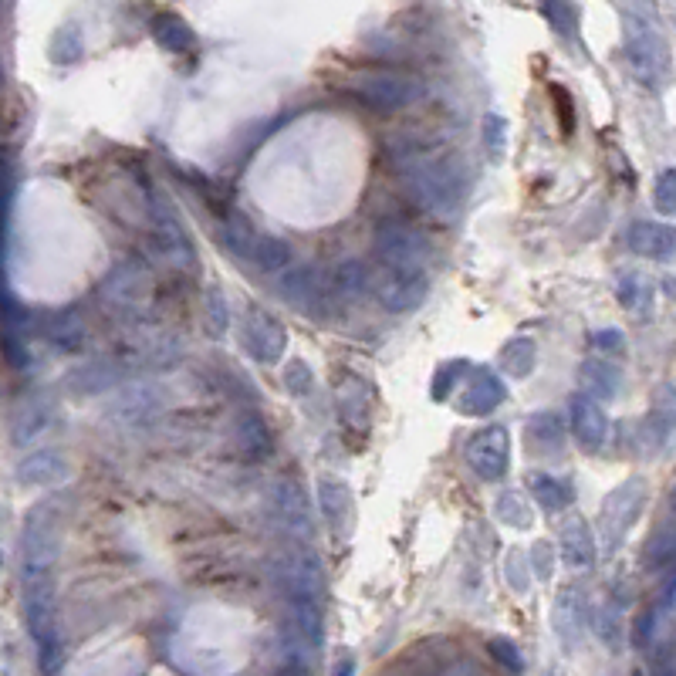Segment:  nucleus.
<instances>
[{"label": "nucleus", "instance_id": "nucleus-17", "mask_svg": "<svg viewBox=\"0 0 676 676\" xmlns=\"http://www.w3.org/2000/svg\"><path fill=\"white\" fill-rule=\"evenodd\" d=\"M281 291L288 295L291 305L301 308L305 315H315V318L325 315L328 291H325V284H322V278H318L315 268H295L288 278L281 281Z\"/></svg>", "mask_w": 676, "mask_h": 676}, {"label": "nucleus", "instance_id": "nucleus-19", "mask_svg": "<svg viewBox=\"0 0 676 676\" xmlns=\"http://www.w3.org/2000/svg\"><path fill=\"white\" fill-rule=\"evenodd\" d=\"M68 477V460L58 450H34L17 464V480L31 487H51Z\"/></svg>", "mask_w": 676, "mask_h": 676}, {"label": "nucleus", "instance_id": "nucleus-29", "mask_svg": "<svg viewBox=\"0 0 676 676\" xmlns=\"http://www.w3.org/2000/svg\"><path fill=\"white\" fill-rule=\"evenodd\" d=\"M369 288V271L362 261H342L332 274V291L338 298H359Z\"/></svg>", "mask_w": 676, "mask_h": 676}, {"label": "nucleus", "instance_id": "nucleus-11", "mask_svg": "<svg viewBox=\"0 0 676 676\" xmlns=\"http://www.w3.org/2000/svg\"><path fill=\"white\" fill-rule=\"evenodd\" d=\"M268 504L274 511V521H278L281 528L288 531V535H295L301 541L311 538V531H315V524H311V507H308L305 491H301L298 484H291V480L274 484Z\"/></svg>", "mask_w": 676, "mask_h": 676}, {"label": "nucleus", "instance_id": "nucleus-51", "mask_svg": "<svg viewBox=\"0 0 676 676\" xmlns=\"http://www.w3.org/2000/svg\"><path fill=\"white\" fill-rule=\"evenodd\" d=\"M7 190H11V180H7V166L0 159V224H4V210H7Z\"/></svg>", "mask_w": 676, "mask_h": 676}, {"label": "nucleus", "instance_id": "nucleus-20", "mask_svg": "<svg viewBox=\"0 0 676 676\" xmlns=\"http://www.w3.org/2000/svg\"><path fill=\"white\" fill-rule=\"evenodd\" d=\"M551 622H555V636L562 639V646L575 649L582 643L585 633V602L575 589H565L555 599V609H551Z\"/></svg>", "mask_w": 676, "mask_h": 676}, {"label": "nucleus", "instance_id": "nucleus-40", "mask_svg": "<svg viewBox=\"0 0 676 676\" xmlns=\"http://www.w3.org/2000/svg\"><path fill=\"white\" fill-rule=\"evenodd\" d=\"M653 203H656V210H660L663 217H670V213L676 210V173H673V169H663V173L656 176Z\"/></svg>", "mask_w": 676, "mask_h": 676}, {"label": "nucleus", "instance_id": "nucleus-22", "mask_svg": "<svg viewBox=\"0 0 676 676\" xmlns=\"http://www.w3.org/2000/svg\"><path fill=\"white\" fill-rule=\"evenodd\" d=\"M237 447H240L244 457H251V460H264L271 453V430H268V423H264L261 416L254 413V409L240 413V420H237Z\"/></svg>", "mask_w": 676, "mask_h": 676}, {"label": "nucleus", "instance_id": "nucleus-16", "mask_svg": "<svg viewBox=\"0 0 676 676\" xmlns=\"http://www.w3.org/2000/svg\"><path fill=\"white\" fill-rule=\"evenodd\" d=\"M595 555H599V551H595L589 524L582 518H568L562 524V535H558V558L565 562V568L585 572V568L595 565Z\"/></svg>", "mask_w": 676, "mask_h": 676}, {"label": "nucleus", "instance_id": "nucleus-13", "mask_svg": "<svg viewBox=\"0 0 676 676\" xmlns=\"http://www.w3.org/2000/svg\"><path fill=\"white\" fill-rule=\"evenodd\" d=\"M568 420H572L575 440L582 443L585 450H599L602 443H606V437H609V416L592 396L575 393L572 399H568Z\"/></svg>", "mask_w": 676, "mask_h": 676}, {"label": "nucleus", "instance_id": "nucleus-41", "mask_svg": "<svg viewBox=\"0 0 676 676\" xmlns=\"http://www.w3.org/2000/svg\"><path fill=\"white\" fill-rule=\"evenodd\" d=\"M284 382H288V393L291 396H311V389H315V376H311V369L305 366V362H291L288 372H284Z\"/></svg>", "mask_w": 676, "mask_h": 676}, {"label": "nucleus", "instance_id": "nucleus-35", "mask_svg": "<svg viewBox=\"0 0 676 676\" xmlns=\"http://www.w3.org/2000/svg\"><path fill=\"white\" fill-rule=\"evenodd\" d=\"M497 518L504 524H511V528H528L531 524V511L524 507V501L514 491H504L497 497Z\"/></svg>", "mask_w": 676, "mask_h": 676}, {"label": "nucleus", "instance_id": "nucleus-26", "mask_svg": "<svg viewBox=\"0 0 676 676\" xmlns=\"http://www.w3.org/2000/svg\"><path fill=\"white\" fill-rule=\"evenodd\" d=\"M153 38L163 44L169 55H183L193 48V31L176 14H159L153 21Z\"/></svg>", "mask_w": 676, "mask_h": 676}, {"label": "nucleus", "instance_id": "nucleus-15", "mask_svg": "<svg viewBox=\"0 0 676 676\" xmlns=\"http://www.w3.org/2000/svg\"><path fill=\"white\" fill-rule=\"evenodd\" d=\"M153 234H156V247H159V254H163L166 264H173V268H186V264L193 261L190 237H186L180 220H176L166 207H156Z\"/></svg>", "mask_w": 676, "mask_h": 676}, {"label": "nucleus", "instance_id": "nucleus-23", "mask_svg": "<svg viewBox=\"0 0 676 676\" xmlns=\"http://www.w3.org/2000/svg\"><path fill=\"white\" fill-rule=\"evenodd\" d=\"M291 626L298 629L301 639L311 646V653L315 649H322L325 643V616H322V606L311 599H291Z\"/></svg>", "mask_w": 676, "mask_h": 676}, {"label": "nucleus", "instance_id": "nucleus-9", "mask_svg": "<svg viewBox=\"0 0 676 676\" xmlns=\"http://www.w3.org/2000/svg\"><path fill=\"white\" fill-rule=\"evenodd\" d=\"M278 582L291 599H311L318 602L325 592V572L315 551H295L278 565Z\"/></svg>", "mask_w": 676, "mask_h": 676}, {"label": "nucleus", "instance_id": "nucleus-53", "mask_svg": "<svg viewBox=\"0 0 676 676\" xmlns=\"http://www.w3.org/2000/svg\"><path fill=\"white\" fill-rule=\"evenodd\" d=\"M281 676H308V673H298V670H284Z\"/></svg>", "mask_w": 676, "mask_h": 676}, {"label": "nucleus", "instance_id": "nucleus-42", "mask_svg": "<svg viewBox=\"0 0 676 676\" xmlns=\"http://www.w3.org/2000/svg\"><path fill=\"white\" fill-rule=\"evenodd\" d=\"M207 315H210V332L224 335L230 325V315H227V301H224V291L220 288L207 291Z\"/></svg>", "mask_w": 676, "mask_h": 676}, {"label": "nucleus", "instance_id": "nucleus-3", "mask_svg": "<svg viewBox=\"0 0 676 676\" xmlns=\"http://www.w3.org/2000/svg\"><path fill=\"white\" fill-rule=\"evenodd\" d=\"M102 305L122 322H139L153 305V274L142 261L119 264L102 281Z\"/></svg>", "mask_w": 676, "mask_h": 676}, {"label": "nucleus", "instance_id": "nucleus-52", "mask_svg": "<svg viewBox=\"0 0 676 676\" xmlns=\"http://www.w3.org/2000/svg\"><path fill=\"white\" fill-rule=\"evenodd\" d=\"M335 676H355V660H352V656H342V660H338Z\"/></svg>", "mask_w": 676, "mask_h": 676}, {"label": "nucleus", "instance_id": "nucleus-34", "mask_svg": "<svg viewBox=\"0 0 676 676\" xmlns=\"http://www.w3.org/2000/svg\"><path fill=\"white\" fill-rule=\"evenodd\" d=\"M531 440H541V447H562L565 440V423L558 413H541L531 420Z\"/></svg>", "mask_w": 676, "mask_h": 676}, {"label": "nucleus", "instance_id": "nucleus-28", "mask_svg": "<svg viewBox=\"0 0 676 676\" xmlns=\"http://www.w3.org/2000/svg\"><path fill=\"white\" fill-rule=\"evenodd\" d=\"M251 261L261 271H268V274L284 271L291 264L288 240H281V237H257V244H254V251H251Z\"/></svg>", "mask_w": 676, "mask_h": 676}, {"label": "nucleus", "instance_id": "nucleus-2", "mask_svg": "<svg viewBox=\"0 0 676 676\" xmlns=\"http://www.w3.org/2000/svg\"><path fill=\"white\" fill-rule=\"evenodd\" d=\"M61 555V507L55 501H44L28 514L24 524V585L51 582V568Z\"/></svg>", "mask_w": 676, "mask_h": 676}, {"label": "nucleus", "instance_id": "nucleus-33", "mask_svg": "<svg viewBox=\"0 0 676 676\" xmlns=\"http://www.w3.org/2000/svg\"><path fill=\"white\" fill-rule=\"evenodd\" d=\"M82 51H85V41L78 28H61L55 38H51V58H55L58 65H75V61L82 58Z\"/></svg>", "mask_w": 676, "mask_h": 676}, {"label": "nucleus", "instance_id": "nucleus-47", "mask_svg": "<svg viewBox=\"0 0 676 676\" xmlns=\"http://www.w3.org/2000/svg\"><path fill=\"white\" fill-rule=\"evenodd\" d=\"M592 345L599 352H626V335H622L619 328H599V332L592 335Z\"/></svg>", "mask_w": 676, "mask_h": 676}, {"label": "nucleus", "instance_id": "nucleus-21", "mask_svg": "<svg viewBox=\"0 0 676 676\" xmlns=\"http://www.w3.org/2000/svg\"><path fill=\"white\" fill-rule=\"evenodd\" d=\"M626 61L629 71L639 78L643 85H656L663 75V44L653 38V34H639V38H629L626 44Z\"/></svg>", "mask_w": 676, "mask_h": 676}, {"label": "nucleus", "instance_id": "nucleus-46", "mask_svg": "<svg viewBox=\"0 0 676 676\" xmlns=\"http://www.w3.org/2000/svg\"><path fill=\"white\" fill-rule=\"evenodd\" d=\"M551 565H555V548H551L548 541H538V545L531 548V568H535V575L541 582L551 578Z\"/></svg>", "mask_w": 676, "mask_h": 676}, {"label": "nucleus", "instance_id": "nucleus-31", "mask_svg": "<svg viewBox=\"0 0 676 676\" xmlns=\"http://www.w3.org/2000/svg\"><path fill=\"white\" fill-rule=\"evenodd\" d=\"M616 295H619V305L629 308V311H643L649 301H653V284H649L643 274L629 271L622 274L619 284H616Z\"/></svg>", "mask_w": 676, "mask_h": 676}, {"label": "nucleus", "instance_id": "nucleus-32", "mask_svg": "<svg viewBox=\"0 0 676 676\" xmlns=\"http://www.w3.org/2000/svg\"><path fill=\"white\" fill-rule=\"evenodd\" d=\"M48 423H51L48 406H38V403L21 406V413H17L14 420V443H28L34 437H41V433L48 430Z\"/></svg>", "mask_w": 676, "mask_h": 676}, {"label": "nucleus", "instance_id": "nucleus-10", "mask_svg": "<svg viewBox=\"0 0 676 676\" xmlns=\"http://www.w3.org/2000/svg\"><path fill=\"white\" fill-rule=\"evenodd\" d=\"M244 345L257 362H268L271 366V362L281 359L284 345H288V332H284V325L268 308L254 305L247 311V322H244Z\"/></svg>", "mask_w": 676, "mask_h": 676}, {"label": "nucleus", "instance_id": "nucleus-7", "mask_svg": "<svg viewBox=\"0 0 676 676\" xmlns=\"http://www.w3.org/2000/svg\"><path fill=\"white\" fill-rule=\"evenodd\" d=\"M646 507V480L643 477H629L626 484H619L616 491H609V497L602 501L599 511V541L606 545V551H616L619 541L626 538V531L639 521Z\"/></svg>", "mask_w": 676, "mask_h": 676}, {"label": "nucleus", "instance_id": "nucleus-39", "mask_svg": "<svg viewBox=\"0 0 676 676\" xmlns=\"http://www.w3.org/2000/svg\"><path fill=\"white\" fill-rule=\"evenodd\" d=\"M470 369V362H464V359H453V362H447V366H440L437 369V376H433V399H447L450 396V389L457 386V379L464 376V372Z\"/></svg>", "mask_w": 676, "mask_h": 676}, {"label": "nucleus", "instance_id": "nucleus-37", "mask_svg": "<svg viewBox=\"0 0 676 676\" xmlns=\"http://www.w3.org/2000/svg\"><path fill=\"white\" fill-rule=\"evenodd\" d=\"M487 653H491L507 673H524V656H521V649L511 643V639H504V636L487 639Z\"/></svg>", "mask_w": 676, "mask_h": 676}, {"label": "nucleus", "instance_id": "nucleus-12", "mask_svg": "<svg viewBox=\"0 0 676 676\" xmlns=\"http://www.w3.org/2000/svg\"><path fill=\"white\" fill-rule=\"evenodd\" d=\"M426 291H430V278L426 274H396V271H379L376 278V298L379 305L393 315L413 311L423 305Z\"/></svg>", "mask_w": 676, "mask_h": 676}, {"label": "nucleus", "instance_id": "nucleus-49", "mask_svg": "<svg viewBox=\"0 0 676 676\" xmlns=\"http://www.w3.org/2000/svg\"><path fill=\"white\" fill-rule=\"evenodd\" d=\"M653 612H643L639 616V622H636V633H633V643L639 646V649H646L649 646V639H653Z\"/></svg>", "mask_w": 676, "mask_h": 676}, {"label": "nucleus", "instance_id": "nucleus-30", "mask_svg": "<svg viewBox=\"0 0 676 676\" xmlns=\"http://www.w3.org/2000/svg\"><path fill=\"white\" fill-rule=\"evenodd\" d=\"M504 366L514 379H528L538 366V345L531 338H514L504 352Z\"/></svg>", "mask_w": 676, "mask_h": 676}, {"label": "nucleus", "instance_id": "nucleus-27", "mask_svg": "<svg viewBox=\"0 0 676 676\" xmlns=\"http://www.w3.org/2000/svg\"><path fill=\"white\" fill-rule=\"evenodd\" d=\"M528 487H531V497L538 501L541 511H565V504L572 501V491H568V484L562 480H555L551 474H531L528 477Z\"/></svg>", "mask_w": 676, "mask_h": 676}, {"label": "nucleus", "instance_id": "nucleus-50", "mask_svg": "<svg viewBox=\"0 0 676 676\" xmlns=\"http://www.w3.org/2000/svg\"><path fill=\"white\" fill-rule=\"evenodd\" d=\"M649 673H653V676H676V670H673V653H670V646H663L660 653L653 656V666H649Z\"/></svg>", "mask_w": 676, "mask_h": 676}, {"label": "nucleus", "instance_id": "nucleus-43", "mask_svg": "<svg viewBox=\"0 0 676 676\" xmlns=\"http://www.w3.org/2000/svg\"><path fill=\"white\" fill-rule=\"evenodd\" d=\"M504 136H507V122L497 112H491L484 119V142H487V153L494 159L504 156Z\"/></svg>", "mask_w": 676, "mask_h": 676}, {"label": "nucleus", "instance_id": "nucleus-14", "mask_svg": "<svg viewBox=\"0 0 676 676\" xmlns=\"http://www.w3.org/2000/svg\"><path fill=\"white\" fill-rule=\"evenodd\" d=\"M507 399L504 382L494 376L491 369H477L474 376L467 379V386L460 389L457 396V409L464 416H487L491 409H497Z\"/></svg>", "mask_w": 676, "mask_h": 676}, {"label": "nucleus", "instance_id": "nucleus-24", "mask_svg": "<svg viewBox=\"0 0 676 676\" xmlns=\"http://www.w3.org/2000/svg\"><path fill=\"white\" fill-rule=\"evenodd\" d=\"M318 501H322L325 521L332 524V528H342V521L352 514L349 487H345L342 480H335V477H322V484H318Z\"/></svg>", "mask_w": 676, "mask_h": 676}, {"label": "nucleus", "instance_id": "nucleus-5", "mask_svg": "<svg viewBox=\"0 0 676 676\" xmlns=\"http://www.w3.org/2000/svg\"><path fill=\"white\" fill-rule=\"evenodd\" d=\"M24 616H28V629L41 649V670L55 673L61 666V626L51 582L24 585Z\"/></svg>", "mask_w": 676, "mask_h": 676}, {"label": "nucleus", "instance_id": "nucleus-44", "mask_svg": "<svg viewBox=\"0 0 676 676\" xmlns=\"http://www.w3.org/2000/svg\"><path fill=\"white\" fill-rule=\"evenodd\" d=\"M670 555H673V538H670V531H660V535L649 541L646 562L653 568H660V565H670Z\"/></svg>", "mask_w": 676, "mask_h": 676}, {"label": "nucleus", "instance_id": "nucleus-6", "mask_svg": "<svg viewBox=\"0 0 676 676\" xmlns=\"http://www.w3.org/2000/svg\"><path fill=\"white\" fill-rule=\"evenodd\" d=\"M355 99H362L376 112H399L416 105L426 95V85L409 75H389V71H362L352 78Z\"/></svg>", "mask_w": 676, "mask_h": 676}, {"label": "nucleus", "instance_id": "nucleus-25", "mask_svg": "<svg viewBox=\"0 0 676 676\" xmlns=\"http://www.w3.org/2000/svg\"><path fill=\"white\" fill-rule=\"evenodd\" d=\"M582 376L592 389V393H585V396H592L595 403H602V399H616L619 382H622L616 366H609V362H602V359H589L582 366Z\"/></svg>", "mask_w": 676, "mask_h": 676}, {"label": "nucleus", "instance_id": "nucleus-45", "mask_svg": "<svg viewBox=\"0 0 676 676\" xmlns=\"http://www.w3.org/2000/svg\"><path fill=\"white\" fill-rule=\"evenodd\" d=\"M504 565H507V572H504V575H507V582L514 585V592H528L531 578H528V572H524V568H528V565H524V555H521V551H511Z\"/></svg>", "mask_w": 676, "mask_h": 676}, {"label": "nucleus", "instance_id": "nucleus-38", "mask_svg": "<svg viewBox=\"0 0 676 676\" xmlns=\"http://www.w3.org/2000/svg\"><path fill=\"white\" fill-rule=\"evenodd\" d=\"M595 633H599L602 643L612 646V649L622 643V622H619L616 606H606V609L595 612Z\"/></svg>", "mask_w": 676, "mask_h": 676}, {"label": "nucleus", "instance_id": "nucleus-18", "mask_svg": "<svg viewBox=\"0 0 676 676\" xmlns=\"http://www.w3.org/2000/svg\"><path fill=\"white\" fill-rule=\"evenodd\" d=\"M629 247L643 257H653V261H670L676 251V234L670 224H656V220H636L629 227Z\"/></svg>", "mask_w": 676, "mask_h": 676}, {"label": "nucleus", "instance_id": "nucleus-48", "mask_svg": "<svg viewBox=\"0 0 676 676\" xmlns=\"http://www.w3.org/2000/svg\"><path fill=\"white\" fill-rule=\"evenodd\" d=\"M55 338H58L61 345H65V349H75V345L85 338V328L78 325V322H71V318H65V322L55 328Z\"/></svg>", "mask_w": 676, "mask_h": 676}, {"label": "nucleus", "instance_id": "nucleus-8", "mask_svg": "<svg viewBox=\"0 0 676 676\" xmlns=\"http://www.w3.org/2000/svg\"><path fill=\"white\" fill-rule=\"evenodd\" d=\"M507 460H511V437L504 426H487L467 443V467L480 480H501L507 474Z\"/></svg>", "mask_w": 676, "mask_h": 676}, {"label": "nucleus", "instance_id": "nucleus-4", "mask_svg": "<svg viewBox=\"0 0 676 676\" xmlns=\"http://www.w3.org/2000/svg\"><path fill=\"white\" fill-rule=\"evenodd\" d=\"M376 254H379L382 271L426 274V264H430V240L409 224L382 220L376 227Z\"/></svg>", "mask_w": 676, "mask_h": 676}, {"label": "nucleus", "instance_id": "nucleus-1", "mask_svg": "<svg viewBox=\"0 0 676 676\" xmlns=\"http://www.w3.org/2000/svg\"><path fill=\"white\" fill-rule=\"evenodd\" d=\"M406 186L409 197L416 200V207H423L426 213L440 220H453V213L464 207L470 173L464 166V156L457 153H433L430 159H423L420 166L406 169Z\"/></svg>", "mask_w": 676, "mask_h": 676}, {"label": "nucleus", "instance_id": "nucleus-36", "mask_svg": "<svg viewBox=\"0 0 676 676\" xmlns=\"http://www.w3.org/2000/svg\"><path fill=\"white\" fill-rule=\"evenodd\" d=\"M224 240L230 247H234L237 254H244V257H251V251H254V244H257V234H254V227L247 224L244 217H237L234 220H227V227H224Z\"/></svg>", "mask_w": 676, "mask_h": 676}]
</instances>
